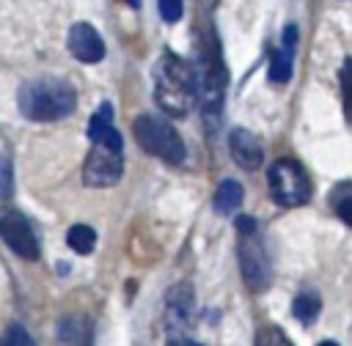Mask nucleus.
<instances>
[{"label": "nucleus", "instance_id": "1", "mask_svg": "<svg viewBox=\"0 0 352 346\" xmlns=\"http://www.w3.org/2000/svg\"><path fill=\"white\" fill-rule=\"evenodd\" d=\"M110 121H113L110 104H102L88 121V137L94 143L82 165V181L88 187H113L121 178L124 146H121V135L113 129Z\"/></svg>", "mask_w": 352, "mask_h": 346}, {"label": "nucleus", "instance_id": "2", "mask_svg": "<svg viewBox=\"0 0 352 346\" xmlns=\"http://www.w3.org/2000/svg\"><path fill=\"white\" fill-rule=\"evenodd\" d=\"M77 104L72 82L60 77H36L19 91V110L30 121H58L69 115Z\"/></svg>", "mask_w": 352, "mask_h": 346}, {"label": "nucleus", "instance_id": "3", "mask_svg": "<svg viewBox=\"0 0 352 346\" xmlns=\"http://www.w3.org/2000/svg\"><path fill=\"white\" fill-rule=\"evenodd\" d=\"M154 93L157 104L168 115H187L195 104V71L187 60L165 49L160 66H157V80H154Z\"/></svg>", "mask_w": 352, "mask_h": 346}, {"label": "nucleus", "instance_id": "4", "mask_svg": "<svg viewBox=\"0 0 352 346\" xmlns=\"http://www.w3.org/2000/svg\"><path fill=\"white\" fill-rule=\"evenodd\" d=\"M132 132L146 154H154V157L165 159L168 165H179L184 159V143H182L179 132L173 129V124L154 118V115H138Z\"/></svg>", "mask_w": 352, "mask_h": 346}, {"label": "nucleus", "instance_id": "5", "mask_svg": "<svg viewBox=\"0 0 352 346\" xmlns=\"http://www.w3.org/2000/svg\"><path fill=\"white\" fill-rule=\"evenodd\" d=\"M239 228V269L245 283L253 291H261L270 286V258L264 250V242L258 239V228L250 217L236 220Z\"/></svg>", "mask_w": 352, "mask_h": 346}, {"label": "nucleus", "instance_id": "6", "mask_svg": "<svg viewBox=\"0 0 352 346\" xmlns=\"http://www.w3.org/2000/svg\"><path fill=\"white\" fill-rule=\"evenodd\" d=\"M270 195L278 206H302L311 200V178L297 159H278L270 165Z\"/></svg>", "mask_w": 352, "mask_h": 346}, {"label": "nucleus", "instance_id": "7", "mask_svg": "<svg viewBox=\"0 0 352 346\" xmlns=\"http://www.w3.org/2000/svg\"><path fill=\"white\" fill-rule=\"evenodd\" d=\"M0 239L25 261L38 258V242L30 231V222L16 209H0Z\"/></svg>", "mask_w": 352, "mask_h": 346}, {"label": "nucleus", "instance_id": "8", "mask_svg": "<svg viewBox=\"0 0 352 346\" xmlns=\"http://www.w3.org/2000/svg\"><path fill=\"white\" fill-rule=\"evenodd\" d=\"M69 49L82 63H99L104 58V41H102V36L88 22L72 25V30H69Z\"/></svg>", "mask_w": 352, "mask_h": 346}, {"label": "nucleus", "instance_id": "9", "mask_svg": "<svg viewBox=\"0 0 352 346\" xmlns=\"http://www.w3.org/2000/svg\"><path fill=\"white\" fill-rule=\"evenodd\" d=\"M228 151H231V159L245 170H256L264 162V148H261L258 137L253 132H248V129H234L231 132Z\"/></svg>", "mask_w": 352, "mask_h": 346}, {"label": "nucleus", "instance_id": "10", "mask_svg": "<svg viewBox=\"0 0 352 346\" xmlns=\"http://www.w3.org/2000/svg\"><path fill=\"white\" fill-rule=\"evenodd\" d=\"M294 38H297V27H286L283 33V49L272 55V66H270V77L275 82H286L292 77V49H294Z\"/></svg>", "mask_w": 352, "mask_h": 346}, {"label": "nucleus", "instance_id": "11", "mask_svg": "<svg viewBox=\"0 0 352 346\" xmlns=\"http://www.w3.org/2000/svg\"><path fill=\"white\" fill-rule=\"evenodd\" d=\"M239 203H242V187L236 184V181H231V178H226L220 187H217V192H214V206H217V211H234V209H239Z\"/></svg>", "mask_w": 352, "mask_h": 346}, {"label": "nucleus", "instance_id": "12", "mask_svg": "<svg viewBox=\"0 0 352 346\" xmlns=\"http://www.w3.org/2000/svg\"><path fill=\"white\" fill-rule=\"evenodd\" d=\"M66 242L74 253L80 255H88L94 247H96V231L91 225H72L69 233H66Z\"/></svg>", "mask_w": 352, "mask_h": 346}, {"label": "nucleus", "instance_id": "13", "mask_svg": "<svg viewBox=\"0 0 352 346\" xmlns=\"http://www.w3.org/2000/svg\"><path fill=\"white\" fill-rule=\"evenodd\" d=\"M319 310H322V299H319L314 291H302V294H297V297H294L292 313H294L300 321L311 324V321L319 316Z\"/></svg>", "mask_w": 352, "mask_h": 346}, {"label": "nucleus", "instance_id": "14", "mask_svg": "<svg viewBox=\"0 0 352 346\" xmlns=\"http://www.w3.org/2000/svg\"><path fill=\"white\" fill-rule=\"evenodd\" d=\"M256 346H294L286 332L280 327H264L258 335H256Z\"/></svg>", "mask_w": 352, "mask_h": 346}, {"label": "nucleus", "instance_id": "15", "mask_svg": "<svg viewBox=\"0 0 352 346\" xmlns=\"http://www.w3.org/2000/svg\"><path fill=\"white\" fill-rule=\"evenodd\" d=\"M0 346H36V343H33V338L28 335V330H22L19 324H14V327H8L6 335L0 338Z\"/></svg>", "mask_w": 352, "mask_h": 346}, {"label": "nucleus", "instance_id": "16", "mask_svg": "<svg viewBox=\"0 0 352 346\" xmlns=\"http://www.w3.org/2000/svg\"><path fill=\"white\" fill-rule=\"evenodd\" d=\"M160 14L165 22H176L182 16V0H160Z\"/></svg>", "mask_w": 352, "mask_h": 346}, {"label": "nucleus", "instance_id": "17", "mask_svg": "<svg viewBox=\"0 0 352 346\" xmlns=\"http://www.w3.org/2000/svg\"><path fill=\"white\" fill-rule=\"evenodd\" d=\"M338 214H341V220L349 225L352 222V214H349V209H352V198H349V189H346V184H341V200H338Z\"/></svg>", "mask_w": 352, "mask_h": 346}, {"label": "nucleus", "instance_id": "18", "mask_svg": "<svg viewBox=\"0 0 352 346\" xmlns=\"http://www.w3.org/2000/svg\"><path fill=\"white\" fill-rule=\"evenodd\" d=\"M6 187H8V165L0 157V192H6Z\"/></svg>", "mask_w": 352, "mask_h": 346}, {"label": "nucleus", "instance_id": "19", "mask_svg": "<svg viewBox=\"0 0 352 346\" xmlns=\"http://www.w3.org/2000/svg\"><path fill=\"white\" fill-rule=\"evenodd\" d=\"M319 346H338V343H333V341H324V343H319Z\"/></svg>", "mask_w": 352, "mask_h": 346}, {"label": "nucleus", "instance_id": "20", "mask_svg": "<svg viewBox=\"0 0 352 346\" xmlns=\"http://www.w3.org/2000/svg\"><path fill=\"white\" fill-rule=\"evenodd\" d=\"M184 346H201V343H184Z\"/></svg>", "mask_w": 352, "mask_h": 346}]
</instances>
